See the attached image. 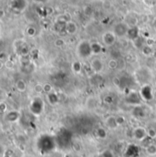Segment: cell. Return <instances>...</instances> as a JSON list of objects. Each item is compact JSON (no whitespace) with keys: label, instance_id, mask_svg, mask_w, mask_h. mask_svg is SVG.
<instances>
[{"label":"cell","instance_id":"6da1fadb","mask_svg":"<svg viewBox=\"0 0 156 157\" xmlns=\"http://www.w3.org/2000/svg\"><path fill=\"white\" fill-rule=\"evenodd\" d=\"M57 140L56 137L49 135V134H43L39 136L37 141V147L38 150L42 155L49 154L50 152L54 151L57 146Z\"/></svg>","mask_w":156,"mask_h":157},{"label":"cell","instance_id":"7a4b0ae2","mask_svg":"<svg viewBox=\"0 0 156 157\" xmlns=\"http://www.w3.org/2000/svg\"><path fill=\"white\" fill-rule=\"evenodd\" d=\"M56 140H57L58 145H59L62 148H65V147L69 146L70 144L71 143V135L70 134V132L67 130H64L57 135Z\"/></svg>","mask_w":156,"mask_h":157},{"label":"cell","instance_id":"3957f363","mask_svg":"<svg viewBox=\"0 0 156 157\" xmlns=\"http://www.w3.org/2000/svg\"><path fill=\"white\" fill-rule=\"evenodd\" d=\"M44 106H45V104H44V101H42V99L39 97H36L32 100V101L29 105V109H30V112L34 115L39 116L44 111Z\"/></svg>","mask_w":156,"mask_h":157},{"label":"cell","instance_id":"277c9868","mask_svg":"<svg viewBox=\"0 0 156 157\" xmlns=\"http://www.w3.org/2000/svg\"><path fill=\"white\" fill-rule=\"evenodd\" d=\"M78 53L81 58H88L92 54L91 44L88 41H81L78 46Z\"/></svg>","mask_w":156,"mask_h":157},{"label":"cell","instance_id":"5b68a950","mask_svg":"<svg viewBox=\"0 0 156 157\" xmlns=\"http://www.w3.org/2000/svg\"><path fill=\"white\" fill-rule=\"evenodd\" d=\"M133 137L140 141V142H143L147 137H148V133H147V130L143 128V127H137L133 130Z\"/></svg>","mask_w":156,"mask_h":157},{"label":"cell","instance_id":"8992f818","mask_svg":"<svg viewBox=\"0 0 156 157\" xmlns=\"http://www.w3.org/2000/svg\"><path fill=\"white\" fill-rule=\"evenodd\" d=\"M129 29H130V28L128 27V25L126 23H119L115 26L113 32L117 37H123L128 34Z\"/></svg>","mask_w":156,"mask_h":157},{"label":"cell","instance_id":"52a82bcc","mask_svg":"<svg viewBox=\"0 0 156 157\" xmlns=\"http://www.w3.org/2000/svg\"><path fill=\"white\" fill-rule=\"evenodd\" d=\"M126 102L129 104H132V105H139L141 103V98L138 92H134V91H131L130 93L127 94L126 96Z\"/></svg>","mask_w":156,"mask_h":157},{"label":"cell","instance_id":"ba28073f","mask_svg":"<svg viewBox=\"0 0 156 157\" xmlns=\"http://www.w3.org/2000/svg\"><path fill=\"white\" fill-rule=\"evenodd\" d=\"M116 38L117 36L114 34V32H106L102 37L103 43L106 46H112L116 41Z\"/></svg>","mask_w":156,"mask_h":157},{"label":"cell","instance_id":"9c48e42d","mask_svg":"<svg viewBox=\"0 0 156 157\" xmlns=\"http://www.w3.org/2000/svg\"><path fill=\"white\" fill-rule=\"evenodd\" d=\"M141 95L142 97L146 100V101H151L154 97L153 95V90H152V88L149 86V85H145L143 87L142 90H141Z\"/></svg>","mask_w":156,"mask_h":157},{"label":"cell","instance_id":"30bf717a","mask_svg":"<svg viewBox=\"0 0 156 157\" xmlns=\"http://www.w3.org/2000/svg\"><path fill=\"white\" fill-rule=\"evenodd\" d=\"M19 113L17 112V111H11V112H8L6 116H5V119L6 121H7L8 122H15L18 120L19 118Z\"/></svg>","mask_w":156,"mask_h":157},{"label":"cell","instance_id":"8fae6325","mask_svg":"<svg viewBox=\"0 0 156 157\" xmlns=\"http://www.w3.org/2000/svg\"><path fill=\"white\" fill-rule=\"evenodd\" d=\"M91 69L94 72H101L103 69V64L99 59H95L91 61Z\"/></svg>","mask_w":156,"mask_h":157},{"label":"cell","instance_id":"7c38bea8","mask_svg":"<svg viewBox=\"0 0 156 157\" xmlns=\"http://www.w3.org/2000/svg\"><path fill=\"white\" fill-rule=\"evenodd\" d=\"M67 22L66 20H61L59 19V21H57V23L55 24V29L56 31L61 33V32H66V28H67Z\"/></svg>","mask_w":156,"mask_h":157},{"label":"cell","instance_id":"4fadbf2b","mask_svg":"<svg viewBox=\"0 0 156 157\" xmlns=\"http://www.w3.org/2000/svg\"><path fill=\"white\" fill-rule=\"evenodd\" d=\"M131 113H132V115L136 118H143L145 117V115H146L144 109L143 107L139 106V105L136 106V107H134Z\"/></svg>","mask_w":156,"mask_h":157},{"label":"cell","instance_id":"5bb4252c","mask_svg":"<svg viewBox=\"0 0 156 157\" xmlns=\"http://www.w3.org/2000/svg\"><path fill=\"white\" fill-rule=\"evenodd\" d=\"M127 36L131 39H132L133 41L136 40L138 38H140L139 37V29L137 27H131V28H130Z\"/></svg>","mask_w":156,"mask_h":157},{"label":"cell","instance_id":"9a60e30c","mask_svg":"<svg viewBox=\"0 0 156 157\" xmlns=\"http://www.w3.org/2000/svg\"><path fill=\"white\" fill-rule=\"evenodd\" d=\"M77 29H78V28H77V25L75 22H73V21H68L67 22L66 33L72 35V34H75L77 32Z\"/></svg>","mask_w":156,"mask_h":157},{"label":"cell","instance_id":"2e32d148","mask_svg":"<svg viewBox=\"0 0 156 157\" xmlns=\"http://www.w3.org/2000/svg\"><path fill=\"white\" fill-rule=\"evenodd\" d=\"M106 124L108 126V128H110L111 130H114L116 129L118 126V122H117V119L113 116H111V117L107 118L106 120Z\"/></svg>","mask_w":156,"mask_h":157},{"label":"cell","instance_id":"e0dca14e","mask_svg":"<svg viewBox=\"0 0 156 157\" xmlns=\"http://www.w3.org/2000/svg\"><path fill=\"white\" fill-rule=\"evenodd\" d=\"M16 87H17V90H19L20 92H23L27 89V84H26V82L23 79H18L16 82Z\"/></svg>","mask_w":156,"mask_h":157},{"label":"cell","instance_id":"ac0fdd59","mask_svg":"<svg viewBox=\"0 0 156 157\" xmlns=\"http://www.w3.org/2000/svg\"><path fill=\"white\" fill-rule=\"evenodd\" d=\"M145 151L149 155H156V145L154 144H148L145 147Z\"/></svg>","mask_w":156,"mask_h":157},{"label":"cell","instance_id":"d6986e66","mask_svg":"<svg viewBox=\"0 0 156 157\" xmlns=\"http://www.w3.org/2000/svg\"><path fill=\"white\" fill-rule=\"evenodd\" d=\"M91 48H92V53H95V54H99L102 51V46L98 42L92 43Z\"/></svg>","mask_w":156,"mask_h":157},{"label":"cell","instance_id":"ffe728a7","mask_svg":"<svg viewBox=\"0 0 156 157\" xmlns=\"http://www.w3.org/2000/svg\"><path fill=\"white\" fill-rule=\"evenodd\" d=\"M48 99L51 104H56L59 102V97L56 93H48Z\"/></svg>","mask_w":156,"mask_h":157},{"label":"cell","instance_id":"44dd1931","mask_svg":"<svg viewBox=\"0 0 156 157\" xmlns=\"http://www.w3.org/2000/svg\"><path fill=\"white\" fill-rule=\"evenodd\" d=\"M21 4L24 5V4H25V1H24V0H15V1L13 2V8H15V9H19V10L23 9L24 7L21 6Z\"/></svg>","mask_w":156,"mask_h":157},{"label":"cell","instance_id":"7402d4cb","mask_svg":"<svg viewBox=\"0 0 156 157\" xmlns=\"http://www.w3.org/2000/svg\"><path fill=\"white\" fill-rule=\"evenodd\" d=\"M97 136L101 139H105L107 137V132L103 128H99L97 130Z\"/></svg>","mask_w":156,"mask_h":157},{"label":"cell","instance_id":"603a6c76","mask_svg":"<svg viewBox=\"0 0 156 157\" xmlns=\"http://www.w3.org/2000/svg\"><path fill=\"white\" fill-rule=\"evenodd\" d=\"M143 53L146 56H150L153 53V48L149 45H144L143 47Z\"/></svg>","mask_w":156,"mask_h":157},{"label":"cell","instance_id":"cb8c5ba5","mask_svg":"<svg viewBox=\"0 0 156 157\" xmlns=\"http://www.w3.org/2000/svg\"><path fill=\"white\" fill-rule=\"evenodd\" d=\"M108 67H109L111 70H115V69L118 67L117 60H116V59H111V60L108 62Z\"/></svg>","mask_w":156,"mask_h":157},{"label":"cell","instance_id":"d4e9b609","mask_svg":"<svg viewBox=\"0 0 156 157\" xmlns=\"http://www.w3.org/2000/svg\"><path fill=\"white\" fill-rule=\"evenodd\" d=\"M72 70H73V71H75L76 73H78V72H79V71H81V65H80V63H79L78 61H75V62L72 64Z\"/></svg>","mask_w":156,"mask_h":157},{"label":"cell","instance_id":"484cf974","mask_svg":"<svg viewBox=\"0 0 156 157\" xmlns=\"http://www.w3.org/2000/svg\"><path fill=\"white\" fill-rule=\"evenodd\" d=\"M101 157H114V154L112 150H105L102 152Z\"/></svg>","mask_w":156,"mask_h":157},{"label":"cell","instance_id":"4316f807","mask_svg":"<svg viewBox=\"0 0 156 157\" xmlns=\"http://www.w3.org/2000/svg\"><path fill=\"white\" fill-rule=\"evenodd\" d=\"M51 90H52V87H51V85H49V84H45V85H43V91L44 92H46V93H51Z\"/></svg>","mask_w":156,"mask_h":157},{"label":"cell","instance_id":"83f0119b","mask_svg":"<svg viewBox=\"0 0 156 157\" xmlns=\"http://www.w3.org/2000/svg\"><path fill=\"white\" fill-rule=\"evenodd\" d=\"M147 133H148V137L154 139L156 137V131L154 129H148L147 130Z\"/></svg>","mask_w":156,"mask_h":157},{"label":"cell","instance_id":"f1b7e54d","mask_svg":"<svg viewBox=\"0 0 156 157\" xmlns=\"http://www.w3.org/2000/svg\"><path fill=\"white\" fill-rule=\"evenodd\" d=\"M36 29H35V28H33V27H29V29H28V30H27V33H28V35L29 36H30V37H33V36H35L36 35Z\"/></svg>","mask_w":156,"mask_h":157},{"label":"cell","instance_id":"f546056e","mask_svg":"<svg viewBox=\"0 0 156 157\" xmlns=\"http://www.w3.org/2000/svg\"><path fill=\"white\" fill-rule=\"evenodd\" d=\"M64 44H65L64 40L61 39H57V40L55 41V45H56L57 47H62V46H64Z\"/></svg>","mask_w":156,"mask_h":157},{"label":"cell","instance_id":"4dcf8cb0","mask_svg":"<svg viewBox=\"0 0 156 157\" xmlns=\"http://www.w3.org/2000/svg\"><path fill=\"white\" fill-rule=\"evenodd\" d=\"M116 119H117L118 125H122L125 122V119H124V117H122V116H118Z\"/></svg>","mask_w":156,"mask_h":157},{"label":"cell","instance_id":"1f68e13d","mask_svg":"<svg viewBox=\"0 0 156 157\" xmlns=\"http://www.w3.org/2000/svg\"><path fill=\"white\" fill-rule=\"evenodd\" d=\"M104 101H105V102L106 103H108V104H112V102H113V99H112V96H107V97H105V99H104Z\"/></svg>","mask_w":156,"mask_h":157},{"label":"cell","instance_id":"d6a6232c","mask_svg":"<svg viewBox=\"0 0 156 157\" xmlns=\"http://www.w3.org/2000/svg\"><path fill=\"white\" fill-rule=\"evenodd\" d=\"M113 82H114V84H116L117 86H119V85L120 84V78H114V79H113Z\"/></svg>","mask_w":156,"mask_h":157},{"label":"cell","instance_id":"836d02e7","mask_svg":"<svg viewBox=\"0 0 156 157\" xmlns=\"http://www.w3.org/2000/svg\"><path fill=\"white\" fill-rule=\"evenodd\" d=\"M6 104H5L4 102H1V111H2L3 113L6 111Z\"/></svg>","mask_w":156,"mask_h":157},{"label":"cell","instance_id":"e575fe53","mask_svg":"<svg viewBox=\"0 0 156 157\" xmlns=\"http://www.w3.org/2000/svg\"><path fill=\"white\" fill-rule=\"evenodd\" d=\"M153 27H154V29L156 30V18L154 20V22H153Z\"/></svg>","mask_w":156,"mask_h":157},{"label":"cell","instance_id":"d590c367","mask_svg":"<svg viewBox=\"0 0 156 157\" xmlns=\"http://www.w3.org/2000/svg\"><path fill=\"white\" fill-rule=\"evenodd\" d=\"M3 157H12V155H9V154H7V153H6Z\"/></svg>","mask_w":156,"mask_h":157}]
</instances>
